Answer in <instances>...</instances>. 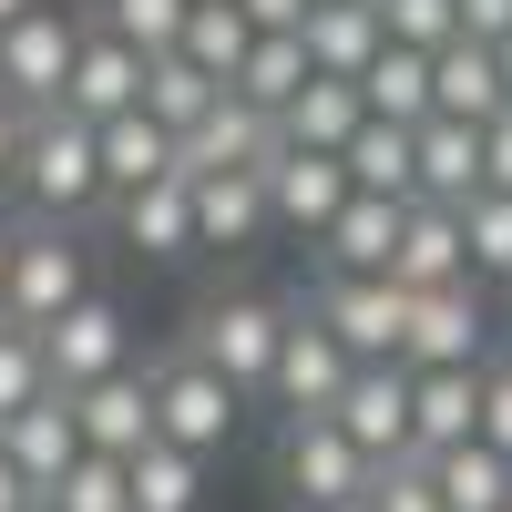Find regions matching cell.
Listing matches in <instances>:
<instances>
[{"label": "cell", "mask_w": 512, "mask_h": 512, "mask_svg": "<svg viewBox=\"0 0 512 512\" xmlns=\"http://www.w3.org/2000/svg\"><path fill=\"white\" fill-rule=\"evenodd\" d=\"M11 205L31 226H103V144L93 123L72 113H31V144H21V175H11Z\"/></svg>", "instance_id": "6da1fadb"}, {"label": "cell", "mask_w": 512, "mask_h": 512, "mask_svg": "<svg viewBox=\"0 0 512 512\" xmlns=\"http://www.w3.org/2000/svg\"><path fill=\"white\" fill-rule=\"evenodd\" d=\"M277 338H287V297H267V287H216V297L195 308L185 349L256 410V390H267V369H277Z\"/></svg>", "instance_id": "7a4b0ae2"}, {"label": "cell", "mask_w": 512, "mask_h": 512, "mask_svg": "<svg viewBox=\"0 0 512 512\" xmlns=\"http://www.w3.org/2000/svg\"><path fill=\"white\" fill-rule=\"evenodd\" d=\"M93 287H103L93 236H82V226H31V216H21V246H11V308H0V318L41 338V328H62Z\"/></svg>", "instance_id": "3957f363"}, {"label": "cell", "mask_w": 512, "mask_h": 512, "mask_svg": "<svg viewBox=\"0 0 512 512\" xmlns=\"http://www.w3.org/2000/svg\"><path fill=\"white\" fill-rule=\"evenodd\" d=\"M144 390H154V441H175V451H195V461H216V451L246 431V400L185 349V338L144 359Z\"/></svg>", "instance_id": "277c9868"}, {"label": "cell", "mask_w": 512, "mask_h": 512, "mask_svg": "<svg viewBox=\"0 0 512 512\" xmlns=\"http://www.w3.org/2000/svg\"><path fill=\"white\" fill-rule=\"evenodd\" d=\"M72 52H82V0H31V11L0 31V93L21 113H62Z\"/></svg>", "instance_id": "5b68a950"}, {"label": "cell", "mask_w": 512, "mask_h": 512, "mask_svg": "<svg viewBox=\"0 0 512 512\" xmlns=\"http://www.w3.org/2000/svg\"><path fill=\"white\" fill-rule=\"evenodd\" d=\"M297 308H308L359 369L400 359V338H410V297H400L390 277H318V267H308V297H297Z\"/></svg>", "instance_id": "8992f818"}, {"label": "cell", "mask_w": 512, "mask_h": 512, "mask_svg": "<svg viewBox=\"0 0 512 512\" xmlns=\"http://www.w3.org/2000/svg\"><path fill=\"white\" fill-rule=\"evenodd\" d=\"M349 349L287 297V338H277V369H267V390H256V410H277V420H328L338 410V390H349Z\"/></svg>", "instance_id": "52a82bcc"}, {"label": "cell", "mask_w": 512, "mask_h": 512, "mask_svg": "<svg viewBox=\"0 0 512 512\" xmlns=\"http://www.w3.org/2000/svg\"><path fill=\"white\" fill-rule=\"evenodd\" d=\"M134 359H144V349H134V308H123L113 287H93L62 328H41V369H52L62 400L93 390V379H113V369H134Z\"/></svg>", "instance_id": "ba28073f"}, {"label": "cell", "mask_w": 512, "mask_h": 512, "mask_svg": "<svg viewBox=\"0 0 512 512\" xmlns=\"http://www.w3.org/2000/svg\"><path fill=\"white\" fill-rule=\"evenodd\" d=\"M277 492L287 512H328V502H359L369 492V461L349 451V431L338 420H277Z\"/></svg>", "instance_id": "9c48e42d"}, {"label": "cell", "mask_w": 512, "mask_h": 512, "mask_svg": "<svg viewBox=\"0 0 512 512\" xmlns=\"http://www.w3.org/2000/svg\"><path fill=\"white\" fill-rule=\"evenodd\" d=\"M492 287H441V297H410V338H400V369H492Z\"/></svg>", "instance_id": "30bf717a"}, {"label": "cell", "mask_w": 512, "mask_h": 512, "mask_svg": "<svg viewBox=\"0 0 512 512\" xmlns=\"http://www.w3.org/2000/svg\"><path fill=\"white\" fill-rule=\"evenodd\" d=\"M256 185H267V226L277 236H328L338 226V205H349V164H338V154H267V164H256Z\"/></svg>", "instance_id": "8fae6325"}, {"label": "cell", "mask_w": 512, "mask_h": 512, "mask_svg": "<svg viewBox=\"0 0 512 512\" xmlns=\"http://www.w3.org/2000/svg\"><path fill=\"white\" fill-rule=\"evenodd\" d=\"M338 431H349V451L369 461H410V369L400 359H379V369H349V390H338Z\"/></svg>", "instance_id": "7c38bea8"}, {"label": "cell", "mask_w": 512, "mask_h": 512, "mask_svg": "<svg viewBox=\"0 0 512 512\" xmlns=\"http://www.w3.org/2000/svg\"><path fill=\"white\" fill-rule=\"evenodd\" d=\"M144 52H123L113 31L82 21V52H72V82H62V113L72 123H123V113H144Z\"/></svg>", "instance_id": "4fadbf2b"}, {"label": "cell", "mask_w": 512, "mask_h": 512, "mask_svg": "<svg viewBox=\"0 0 512 512\" xmlns=\"http://www.w3.org/2000/svg\"><path fill=\"white\" fill-rule=\"evenodd\" d=\"M72 420H82V451L93 461H144L154 451V390H144V359L93 379V390H72Z\"/></svg>", "instance_id": "5bb4252c"}, {"label": "cell", "mask_w": 512, "mask_h": 512, "mask_svg": "<svg viewBox=\"0 0 512 512\" xmlns=\"http://www.w3.org/2000/svg\"><path fill=\"white\" fill-rule=\"evenodd\" d=\"M103 226H113L123 256H144V267H185V256H195L185 175H164V185H144V195H113V205H103Z\"/></svg>", "instance_id": "9a60e30c"}, {"label": "cell", "mask_w": 512, "mask_h": 512, "mask_svg": "<svg viewBox=\"0 0 512 512\" xmlns=\"http://www.w3.org/2000/svg\"><path fill=\"white\" fill-rule=\"evenodd\" d=\"M472 277V246H461V205H420L410 195V216H400V256H390V287L400 297H441Z\"/></svg>", "instance_id": "2e32d148"}, {"label": "cell", "mask_w": 512, "mask_h": 512, "mask_svg": "<svg viewBox=\"0 0 512 512\" xmlns=\"http://www.w3.org/2000/svg\"><path fill=\"white\" fill-rule=\"evenodd\" d=\"M185 205H195V256H256L277 236L256 175H185Z\"/></svg>", "instance_id": "e0dca14e"}, {"label": "cell", "mask_w": 512, "mask_h": 512, "mask_svg": "<svg viewBox=\"0 0 512 512\" xmlns=\"http://www.w3.org/2000/svg\"><path fill=\"white\" fill-rule=\"evenodd\" d=\"M482 431V369H410V461H441Z\"/></svg>", "instance_id": "ac0fdd59"}, {"label": "cell", "mask_w": 512, "mask_h": 512, "mask_svg": "<svg viewBox=\"0 0 512 512\" xmlns=\"http://www.w3.org/2000/svg\"><path fill=\"white\" fill-rule=\"evenodd\" d=\"M0 461H11L31 492H52L72 461H82V420H72V400H62V390H41L31 410H11V420H0Z\"/></svg>", "instance_id": "d6986e66"}, {"label": "cell", "mask_w": 512, "mask_h": 512, "mask_svg": "<svg viewBox=\"0 0 512 512\" xmlns=\"http://www.w3.org/2000/svg\"><path fill=\"white\" fill-rule=\"evenodd\" d=\"M400 216H410V205H390V195H349V205H338V226L318 236V277H390Z\"/></svg>", "instance_id": "ffe728a7"}, {"label": "cell", "mask_w": 512, "mask_h": 512, "mask_svg": "<svg viewBox=\"0 0 512 512\" xmlns=\"http://www.w3.org/2000/svg\"><path fill=\"white\" fill-rule=\"evenodd\" d=\"M410 195L420 205H472L482 195V134H472V123H420V134H410Z\"/></svg>", "instance_id": "44dd1931"}, {"label": "cell", "mask_w": 512, "mask_h": 512, "mask_svg": "<svg viewBox=\"0 0 512 512\" xmlns=\"http://www.w3.org/2000/svg\"><path fill=\"white\" fill-rule=\"evenodd\" d=\"M267 154H277V123H267V113H246V103L226 93L216 123H205V134L175 154V175H256Z\"/></svg>", "instance_id": "7402d4cb"}, {"label": "cell", "mask_w": 512, "mask_h": 512, "mask_svg": "<svg viewBox=\"0 0 512 512\" xmlns=\"http://www.w3.org/2000/svg\"><path fill=\"white\" fill-rule=\"evenodd\" d=\"M308 82H318V72H308V41H297V31H256V52L236 62L226 93H236L246 113H267V123H277L297 93H308Z\"/></svg>", "instance_id": "603a6c76"}, {"label": "cell", "mask_w": 512, "mask_h": 512, "mask_svg": "<svg viewBox=\"0 0 512 512\" xmlns=\"http://www.w3.org/2000/svg\"><path fill=\"white\" fill-rule=\"evenodd\" d=\"M359 113H369V123H400V134H420V123H431V52L379 41V62L359 72Z\"/></svg>", "instance_id": "cb8c5ba5"}, {"label": "cell", "mask_w": 512, "mask_h": 512, "mask_svg": "<svg viewBox=\"0 0 512 512\" xmlns=\"http://www.w3.org/2000/svg\"><path fill=\"white\" fill-rule=\"evenodd\" d=\"M359 123H369V113H359V82H328V72H318L308 93L277 113V144H287V154H349Z\"/></svg>", "instance_id": "d4e9b609"}, {"label": "cell", "mask_w": 512, "mask_h": 512, "mask_svg": "<svg viewBox=\"0 0 512 512\" xmlns=\"http://www.w3.org/2000/svg\"><path fill=\"white\" fill-rule=\"evenodd\" d=\"M216 103H226V82H205V72L175 62V52L144 72V123H154V134H175V154L205 134V123H216Z\"/></svg>", "instance_id": "484cf974"}, {"label": "cell", "mask_w": 512, "mask_h": 512, "mask_svg": "<svg viewBox=\"0 0 512 512\" xmlns=\"http://www.w3.org/2000/svg\"><path fill=\"white\" fill-rule=\"evenodd\" d=\"M308 72H328V82H359L369 62H379V11L369 0H328V11H308Z\"/></svg>", "instance_id": "4316f807"}, {"label": "cell", "mask_w": 512, "mask_h": 512, "mask_svg": "<svg viewBox=\"0 0 512 512\" xmlns=\"http://www.w3.org/2000/svg\"><path fill=\"white\" fill-rule=\"evenodd\" d=\"M431 113H441V123H472V134L502 113V72H492L482 41H451V52H431Z\"/></svg>", "instance_id": "83f0119b"}, {"label": "cell", "mask_w": 512, "mask_h": 512, "mask_svg": "<svg viewBox=\"0 0 512 512\" xmlns=\"http://www.w3.org/2000/svg\"><path fill=\"white\" fill-rule=\"evenodd\" d=\"M93 144H103V205L113 195H144L175 175V134H154L144 113H123V123H93Z\"/></svg>", "instance_id": "f1b7e54d"}, {"label": "cell", "mask_w": 512, "mask_h": 512, "mask_svg": "<svg viewBox=\"0 0 512 512\" xmlns=\"http://www.w3.org/2000/svg\"><path fill=\"white\" fill-rule=\"evenodd\" d=\"M431 492H441V512H512V461L461 441V451L431 461Z\"/></svg>", "instance_id": "f546056e"}, {"label": "cell", "mask_w": 512, "mask_h": 512, "mask_svg": "<svg viewBox=\"0 0 512 512\" xmlns=\"http://www.w3.org/2000/svg\"><path fill=\"white\" fill-rule=\"evenodd\" d=\"M256 52V31H246V11L236 0H195L185 11V41H175V62H195L205 82H236V62Z\"/></svg>", "instance_id": "4dcf8cb0"}, {"label": "cell", "mask_w": 512, "mask_h": 512, "mask_svg": "<svg viewBox=\"0 0 512 512\" xmlns=\"http://www.w3.org/2000/svg\"><path fill=\"white\" fill-rule=\"evenodd\" d=\"M185 11H195V0H82V21L113 31L123 52H144V62H164L185 41Z\"/></svg>", "instance_id": "1f68e13d"}, {"label": "cell", "mask_w": 512, "mask_h": 512, "mask_svg": "<svg viewBox=\"0 0 512 512\" xmlns=\"http://www.w3.org/2000/svg\"><path fill=\"white\" fill-rule=\"evenodd\" d=\"M338 164H349V195H390V205H410V134H400V123H359Z\"/></svg>", "instance_id": "d6a6232c"}, {"label": "cell", "mask_w": 512, "mask_h": 512, "mask_svg": "<svg viewBox=\"0 0 512 512\" xmlns=\"http://www.w3.org/2000/svg\"><path fill=\"white\" fill-rule=\"evenodd\" d=\"M134 472V512H205V461L175 451V441H154L144 461H123Z\"/></svg>", "instance_id": "836d02e7"}, {"label": "cell", "mask_w": 512, "mask_h": 512, "mask_svg": "<svg viewBox=\"0 0 512 512\" xmlns=\"http://www.w3.org/2000/svg\"><path fill=\"white\" fill-rule=\"evenodd\" d=\"M461 246H472V287H492V297H512V195H472L461 205Z\"/></svg>", "instance_id": "e575fe53"}, {"label": "cell", "mask_w": 512, "mask_h": 512, "mask_svg": "<svg viewBox=\"0 0 512 512\" xmlns=\"http://www.w3.org/2000/svg\"><path fill=\"white\" fill-rule=\"evenodd\" d=\"M41 502H52V512H134V472H123V461H93V451H82L72 472L41 492Z\"/></svg>", "instance_id": "d590c367"}, {"label": "cell", "mask_w": 512, "mask_h": 512, "mask_svg": "<svg viewBox=\"0 0 512 512\" xmlns=\"http://www.w3.org/2000/svg\"><path fill=\"white\" fill-rule=\"evenodd\" d=\"M369 11H379V41H400V52H451L461 41L451 0H369Z\"/></svg>", "instance_id": "8d00e7d4"}, {"label": "cell", "mask_w": 512, "mask_h": 512, "mask_svg": "<svg viewBox=\"0 0 512 512\" xmlns=\"http://www.w3.org/2000/svg\"><path fill=\"white\" fill-rule=\"evenodd\" d=\"M41 390H52V369H41V338L0 318V420H11V410H31Z\"/></svg>", "instance_id": "74e56055"}, {"label": "cell", "mask_w": 512, "mask_h": 512, "mask_svg": "<svg viewBox=\"0 0 512 512\" xmlns=\"http://www.w3.org/2000/svg\"><path fill=\"white\" fill-rule=\"evenodd\" d=\"M359 502H369V512H441V492H431V461H379Z\"/></svg>", "instance_id": "f35d334b"}, {"label": "cell", "mask_w": 512, "mask_h": 512, "mask_svg": "<svg viewBox=\"0 0 512 512\" xmlns=\"http://www.w3.org/2000/svg\"><path fill=\"white\" fill-rule=\"evenodd\" d=\"M472 441L512 461V349H492V369H482V431Z\"/></svg>", "instance_id": "ab89813d"}, {"label": "cell", "mask_w": 512, "mask_h": 512, "mask_svg": "<svg viewBox=\"0 0 512 512\" xmlns=\"http://www.w3.org/2000/svg\"><path fill=\"white\" fill-rule=\"evenodd\" d=\"M482 185H492V195H512V103L482 123Z\"/></svg>", "instance_id": "60d3db41"}, {"label": "cell", "mask_w": 512, "mask_h": 512, "mask_svg": "<svg viewBox=\"0 0 512 512\" xmlns=\"http://www.w3.org/2000/svg\"><path fill=\"white\" fill-rule=\"evenodd\" d=\"M451 11H461V41H482V52L512 41V0H451Z\"/></svg>", "instance_id": "b9f144b4"}, {"label": "cell", "mask_w": 512, "mask_h": 512, "mask_svg": "<svg viewBox=\"0 0 512 512\" xmlns=\"http://www.w3.org/2000/svg\"><path fill=\"white\" fill-rule=\"evenodd\" d=\"M21 144H31V113L0 93V195H11V175H21Z\"/></svg>", "instance_id": "7bdbcfd3"}, {"label": "cell", "mask_w": 512, "mask_h": 512, "mask_svg": "<svg viewBox=\"0 0 512 512\" xmlns=\"http://www.w3.org/2000/svg\"><path fill=\"white\" fill-rule=\"evenodd\" d=\"M246 31H308V0H236Z\"/></svg>", "instance_id": "ee69618b"}, {"label": "cell", "mask_w": 512, "mask_h": 512, "mask_svg": "<svg viewBox=\"0 0 512 512\" xmlns=\"http://www.w3.org/2000/svg\"><path fill=\"white\" fill-rule=\"evenodd\" d=\"M31 502H41V492H31V482L11 472V461H0V512H31Z\"/></svg>", "instance_id": "f6af8a7d"}, {"label": "cell", "mask_w": 512, "mask_h": 512, "mask_svg": "<svg viewBox=\"0 0 512 512\" xmlns=\"http://www.w3.org/2000/svg\"><path fill=\"white\" fill-rule=\"evenodd\" d=\"M11 246H21V216H0V308H11Z\"/></svg>", "instance_id": "bcb514c9"}, {"label": "cell", "mask_w": 512, "mask_h": 512, "mask_svg": "<svg viewBox=\"0 0 512 512\" xmlns=\"http://www.w3.org/2000/svg\"><path fill=\"white\" fill-rule=\"evenodd\" d=\"M492 72H502V103H512V41H492Z\"/></svg>", "instance_id": "7dc6e473"}, {"label": "cell", "mask_w": 512, "mask_h": 512, "mask_svg": "<svg viewBox=\"0 0 512 512\" xmlns=\"http://www.w3.org/2000/svg\"><path fill=\"white\" fill-rule=\"evenodd\" d=\"M21 11H31V0H0V31H11V21H21Z\"/></svg>", "instance_id": "c3c4849f"}, {"label": "cell", "mask_w": 512, "mask_h": 512, "mask_svg": "<svg viewBox=\"0 0 512 512\" xmlns=\"http://www.w3.org/2000/svg\"><path fill=\"white\" fill-rule=\"evenodd\" d=\"M328 512H369V502H328Z\"/></svg>", "instance_id": "681fc988"}, {"label": "cell", "mask_w": 512, "mask_h": 512, "mask_svg": "<svg viewBox=\"0 0 512 512\" xmlns=\"http://www.w3.org/2000/svg\"><path fill=\"white\" fill-rule=\"evenodd\" d=\"M308 11H328V0H308Z\"/></svg>", "instance_id": "f907efd6"}, {"label": "cell", "mask_w": 512, "mask_h": 512, "mask_svg": "<svg viewBox=\"0 0 512 512\" xmlns=\"http://www.w3.org/2000/svg\"><path fill=\"white\" fill-rule=\"evenodd\" d=\"M31 512H52V502H31Z\"/></svg>", "instance_id": "816d5d0a"}]
</instances>
